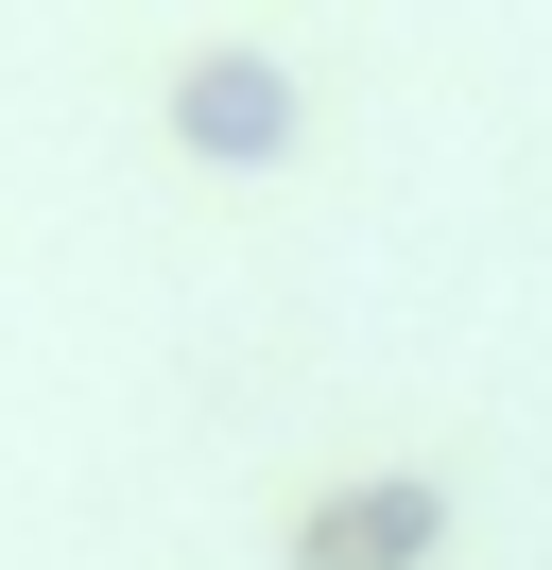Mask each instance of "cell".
Instances as JSON below:
<instances>
[{
    "label": "cell",
    "instance_id": "obj_1",
    "mask_svg": "<svg viewBox=\"0 0 552 570\" xmlns=\"http://www.w3.org/2000/svg\"><path fill=\"white\" fill-rule=\"evenodd\" d=\"M397 553H432V501H414V484H379V501H345V519L310 535V570H397Z\"/></svg>",
    "mask_w": 552,
    "mask_h": 570
}]
</instances>
